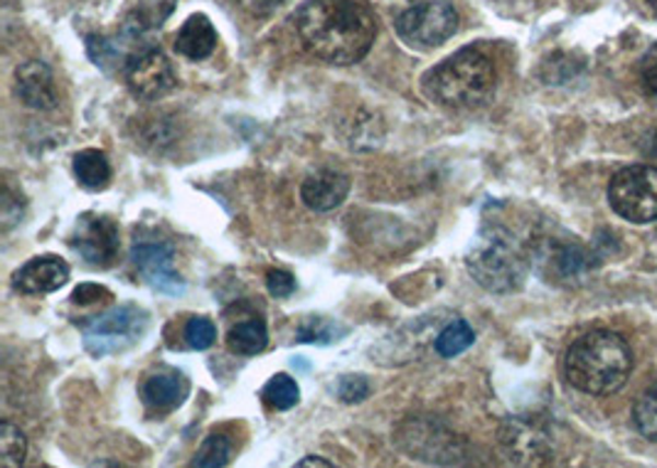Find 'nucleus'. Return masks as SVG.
Masks as SVG:
<instances>
[{
    "mask_svg": "<svg viewBox=\"0 0 657 468\" xmlns=\"http://www.w3.org/2000/svg\"><path fill=\"white\" fill-rule=\"evenodd\" d=\"M293 27L310 57L328 65H355L377 37V15L365 0H306Z\"/></svg>",
    "mask_w": 657,
    "mask_h": 468,
    "instance_id": "nucleus-1",
    "label": "nucleus"
},
{
    "mask_svg": "<svg viewBox=\"0 0 657 468\" xmlns=\"http://www.w3.org/2000/svg\"><path fill=\"white\" fill-rule=\"evenodd\" d=\"M633 370V353L613 330H591L576 338L564 358V375L578 393L603 397L621 389Z\"/></svg>",
    "mask_w": 657,
    "mask_h": 468,
    "instance_id": "nucleus-2",
    "label": "nucleus"
},
{
    "mask_svg": "<svg viewBox=\"0 0 657 468\" xmlns=\"http://www.w3.org/2000/svg\"><path fill=\"white\" fill-rule=\"evenodd\" d=\"M497 72L490 57L478 47H464L429 70L421 90L431 102L454 112H470L493 100Z\"/></svg>",
    "mask_w": 657,
    "mask_h": 468,
    "instance_id": "nucleus-3",
    "label": "nucleus"
},
{
    "mask_svg": "<svg viewBox=\"0 0 657 468\" xmlns=\"http://www.w3.org/2000/svg\"><path fill=\"white\" fill-rule=\"evenodd\" d=\"M529 251L513 232L500 224H485L470 247L466 267L480 286L493 294H509L525 284Z\"/></svg>",
    "mask_w": 657,
    "mask_h": 468,
    "instance_id": "nucleus-4",
    "label": "nucleus"
},
{
    "mask_svg": "<svg viewBox=\"0 0 657 468\" xmlns=\"http://www.w3.org/2000/svg\"><path fill=\"white\" fill-rule=\"evenodd\" d=\"M84 348L94 358L116 355L133 348L149 330V314L139 306H119L80 324Z\"/></svg>",
    "mask_w": 657,
    "mask_h": 468,
    "instance_id": "nucleus-5",
    "label": "nucleus"
},
{
    "mask_svg": "<svg viewBox=\"0 0 657 468\" xmlns=\"http://www.w3.org/2000/svg\"><path fill=\"white\" fill-rule=\"evenodd\" d=\"M458 31V13L448 0H414L397 17L401 40L419 50L444 45Z\"/></svg>",
    "mask_w": 657,
    "mask_h": 468,
    "instance_id": "nucleus-6",
    "label": "nucleus"
},
{
    "mask_svg": "<svg viewBox=\"0 0 657 468\" xmlns=\"http://www.w3.org/2000/svg\"><path fill=\"white\" fill-rule=\"evenodd\" d=\"M608 200L615 214L635 224L657 220V168L627 165L618 171L608 185Z\"/></svg>",
    "mask_w": 657,
    "mask_h": 468,
    "instance_id": "nucleus-7",
    "label": "nucleus"
},
{
    "mask_svg": "<svg viewBox=\"0 0 657 468\" xmlns=\"http://www.w3.org/2000/svg\"><path fill=\"white\" fill-rule=\"evenodd\" d=\"M70 247L80 255L86 265L94 269H106L119 259L121 232L109 214L84 212L74 222L70 234Z\"/></svg>",
    "mask_w": 657,
    "mask_h": 468,
    "instance_id": "nucleus-8",
    "label": "nucleus"
},
{
    "mask_svg": "<svg viewBox=\"0 0 657 468\" xmlns=\"http://www.w3.org/2000/svg\"><path fill=\"white\" fill-rule=\"evenodd\" d=\"M535 261L547 281L554 284H578L591 269V257L574 237H544L535 249Z\"/></svg>",
    "mask_w": 657,
    "mask_h": 468,
    "instance_id": "nucleus-9",
    "label": "nucleus"
},
{
    "mask_svg": "<svg viewBox=\"0 0 657 468\" xmlns=\"http://www.w3.org/2000/svg\"><path fill=\"white\" fill-rule=\"evenodd\" d=\"M126 84L133 96L145 102H155L175 90V72L168 57H165L159 47H143L136 52L124 67Z\"/></svg>",
    "mask_w": 657,
    "mask_h": 468,
    "instance_id": "nucleus-10",
    "label": "nucleus"
},
{
    "mask_svg": "<svg viewBox=\"0 0 657 468\" xmlns=\"http://www.w3.org/2000/svg\"><path fill=\"white\" fill-rule=\"evenodd\" d=\"M131 261L141 279L165 296L185 294V279L175 271V249L165 242H136Z\"/></svg>",
    "mask_w": 657,
    "mask_h": 468,
    "instance_id": "nucleus-11",
    "label": "nucleus"
},
{
    "mask_svg": "<svg viewBox=\"0 0 657 468\" xmlns=\"http://www.w3.org/2000/svg\"><path fill=\"white\" fill-rule=\"evenodd\" d=\"M67 281H70V267H67L64 259L55 255L35 257L13 274L15 291L27 296L52 294V291L62 289Z\"/></svg>",
    "mask_w": 657,
    "mask_h": 468,
    "instance_id": "nucleus-12",
    "label": "nucleus"
},
{
    "mask_svg": "<svg viewBox=\"0 0 657 468\" xmlns=\"http://www.w3.org/2000/svg\"><path fill=\"white\" fill-rule=\"evenodd\" d=\"M15 94L27 109L50 112L57 106V86L50 67L40 60L23 62L15 70Z\"/></svg>",
    "mask_w": 657,
    "mask_h": 468,
    "instance_id": "nucleus-13",
    "label": "nucleus"
},
{
    "mask_svg": "<svg viewBox=\"0 0 657 468\" xmlns=\"http://www.w3.org/2000/svg\"><path fill=\"white\" fill-rule=\"evenodd\" d=\"M350 192V178L345 173L322 168L310 173L301 185V200L306 202V208L316 212H330L340 208L345 202Z\"/></svg>",
    "mask_w": 657,
    "mask_h": 468,
    "instance_id": "nucleus-14",
    "label": "nucleus"
},
{
    "mask_svg": "<svg viewBox=\"0 0 657 468\" xmlns=\"http://www.w3.org/2000/svg\"><path fill=\"white\" fill-rule=\"evenodd\" d=\"M188 395L190 383L178 370H161V373H153L141 387L143 402L155 409V412H173V409L185 405Z\"/></svg>",
    "mask_w": 657,
    "mask_h": 468,
    "instance_id": "nucleus-15",
    "label": "nucleus"
},
{
    "mask_svg": "<svg viewBox=\"0 0 657 468\" xmlns=\"http://www.w3.org/2000/svg\"><path fill=\"white\" fill-rule=\"evenodd\" d=\"M214 47H218V31H214L210 17L202 13L190 15L188 21L183 23L178 35H175V50L195 62L210 57Z\"/></svg>",
    "mask_w": 657,
    "mask_h": 468,
    "instance_id": "nucleus-16",
    "label": "nucleus"
},
{
    "mask_svg": "<svg viewBox=\"0 0 657 468\" xmlns=\"http://www.w3.org/2000/svg\"><path fill=\"white\" fill-rule=\"evenodd\" d=\"M74 175L86 190H104L112 183V163L99 149H84L74 155Z\"/></svg>",
    "mask_w": 657,
    "mask_h": 468,
    "instance_id": "nucleus-17",
    "label": "nucleus"
},
{
    "mask_svg": "<svg viewBox=\"0 0 657 468\" xmlns=\"http://www.w3.org/2000/svg\"><path fill=\"white\" fill-rule=\"evenodd\" d=\"M269 343V330L263 318L249 316L244 320H237L227 334V346L232 353L237 355H259Z\"/></svg>",
    "mask_w": 657,
    "mask_h": 468,
    "instance_id": "nucleus-18",
    "label": "nucleus"
},
{
    "mask_svg": "<svg viewBox=\"0 0 657 468\" xmlns=\"http://www.w3.org/2000/svg\"><path fill=\"white\" fill-rule=\"evenodd\" d=\"M473 343H476V330L470 328L466 320L458 318L441 330L434 348L441 358H456L460 353H466Z\"/></svg>",
    "mask_w": 657,
    "mask_h": 468,
    "instance_id": "nucleus-19",
    "label": "nucleus"
},
{
    "mask_svg": "<svg viewBox=\"0 0 657 468\" xmlns=\"http://www.w3.org/2000/svg\"><path fill=\"white\" fill-rule=\"evenodd\" d=\"M261 397H263V402H267L269 407L281 409V412H286V409L298 405L301 389H298L296 379H293L286 373H281V375H273L269 379L267 387L261 389Z\"/></svg>",
    "mask_w": 657,
    "mask_h": 468,
    "instance_id": "nucleus-20",
    "label": "nucleus"
},
{
    "mask_svg": "<svg viewBox=\"0 0 657 468\" xmlns=\"http://www.w3.org/2000/svg\"><path fill=\"white\" fill-rule=\"evenodd\" d=\"M513 432L505 434V442L517 454L519 461H537V456L544 454V438L539 436L529 424H509Z\"/></svg>",
    "mask_w": 657,
    "mask_h": 468,
    "instance_id": "nucleus-21",
    "label": "nucleus"
},
{
    "mask_svg": "<svg viewBox=\"0 0 657 468\" xmlns=\"http://www.w3.org/2000/svg\"><path fill=\"white\" fill-rule=\"evenodd\" d=\"M633 422L647 442H657V379L645 389L643 397L633 407Z\"/></svg>",
    "mask_w": 657,
    "mask_h": 468,
    "instance_id": "nucleus-22",
    "label": "nucleus"
},
{
    "mask_svg": "<svg viewBox=\"0 0 657 468\" xmlns=\"http://www.w3.org/2000/svg\"><path fill=\"white\" fill-rule=\"evenodd\" d=\"M27 438L25 434L11 422L0 424V466L15 468L25 461Z\"/></svg>",
    "mask_w": 657,
    "mask_h": 468,
    "instance_id": "nucleus-23",
    "label": "nucleus"
},
{
    "mask_svg": "<svg viewBox=\"0 0 657 468\" xmlns=\"http://www.w3.org/2000/svg\"><path fill=\"white\" fill-rule=\"evenodd\" d=\"M345 334H348L345 326L332 324L330 318H322V316H310L301 324L298 340H301V343L328 346V343H332V340H340Z\"/></svg>",
    "mask_w": 657,
    "mask_h": 468,
    "instance_id": "nucleus-24",
    "label": "nucleus"
},
{
    "mask_svg": "<svg viewBox=\"0 0 657 468\" xmlns=\"http://www.w3.org/2000/svg\"><path fill=\"white\" fill-rule=\"evenodd\" d=\"M230 458H232L230 438L222 436V434H210L202 442V446L198 448V454H195L192 466H200V468H222V466L230 464Z\"/></svg>",
    "mask_w": 657,
    "mask_h": 468,
    "instance_id": "nucleus-25",
    "label": "nucleus"
},
{
    "mask_svg": "<svg viewBox=\"0 0 657 468\" xmlns=\"http://www.w3.org/2000/svg\"><path fill=\"white\" fill-rule=\"evenodd\" d=\"M185 340L195 350H208L218 340V326L208 316H195L185 326Z\"/></svg>",
    "mask_w": 657,
    "mask_h": 468,
    "instance_id": "nucleus-26",
    "label": "nucleus"
},
{
    "mask_svg": "<svg viewBox=\"0 0 657 468\" xmlns=\"http://www.w3.org/2000/svg\"><path fill=\"white\" fill-rule=\"evenodd\" d=\"M641 84L647 94V100L657 104V43L643 55L641 60Z\"/></svg>",
    "mask_w": 657,
    "mask_h": 468,
    "instance_id": "nucleus-27",
    "label": "nucleus"
},
{
    "mask_svg": "<svg viewBox=\"0 0 657 468\" xmlns=\"http://www.w3.org/2000/svg\"><path fill=\"white\" fill-rule=\"evenodd\" d=\"M340 399L342 402L348 405H355V402H362V399L369 397V383L365 375H345L340 379Z\"/></svg>",
    "mask_w": 657,
    "mask_h": 468,
    "instance_id": "nucleus-28",
    "label": "nucleus"
},
{
    "mask_svg": "<svg viewBox=\"0 0 657 468\" xmlns=\"http://www.w3.org/2000/svg\"><path fill=\"white\" fill-rule=\"evenodd\" d=\"M267 286H269L271 296L289 299L293 291H296V279H293V274H289V271H283V269H271L267 274Z\"/></svg>",
    "mask_w": 657,
    "mask_h": 468,
    "instance_id": "nucleus-29",
    "label": "nucleus"
},
{
    "mask_svg": "<svg viewBox=\"0 0 657 468\" xmlns=\"http://www.w3.org/2000/svg\"><path fill=\"white\" fill-rule=\"evenodd\" d=\"M112 299V291L104 289L99 284H82L74 289L72 294V304L77 306H94V304H104V301Z\"/></svg>",
    "mask_w": 657,
    "mask_h": 468,
    "instance_id": "nucleus-30",
    "label": "nucleus"
},
{
    "mask_svg": "<svg viewBox=\"0 0 657 468\" xmlns=\"http://www.w3.org/2000/svg\"><path fill=\"white\" fill-rule=\"evenodd\" d=\"M0 214H3L5 230L21 220V214H23V202H17L11 185H5V190H3V208H0Z\"/></svg>",
    "mask_w": 657,
    "mask_h": 468,
    "instance_id": "nucleus-31",
    "label": "nucleus"
},
{
    "mask_svg": "<svg viewBox=\"0 0 657 468\" xmlns=\"http://www.w3.org/2000/svg\"><path fill=\"white\" fill-rule=\"evenodd\" d=\"M298 466H301V468H306V466H322V468H330L332 464L326 461V458H320V456H308V458H301Z\"/></svg>",
    "mask_w": 657,
    "mask_h": 468,
    "instance_id": "nucleus-32",
    "label": "nucleus"
},
{
    "mask_svg": "<svg viewBox=\"0 0 657 468\" xmlns=\"http://www.w3.org/2000/svg\"><path fill=\"white\" fill-rule=\"evenodd\" d=\"M283 3V0H257V8H279Z\"/></svg>",
    "mask_w": 657,
    "mask_h": 468,
    "instance_id": "nucleus-33",
    "label": "nucleus"
},
{
    "mask_svg": "<svg viewBox=\"0 0 657 468\" xmlns=\"http://www.w3.org/2000/svg\"><path fill=\"white\" fill-rule=\"evenodd\" d=\"M647 3H650V8H653L655 15H657V0H647Z\"/></svg>",
    "mask_w": 657,
    "mask_h": 468,
    "instance_id": "nucleus-34",
    "label": "nucleus"
}]
</instances>
